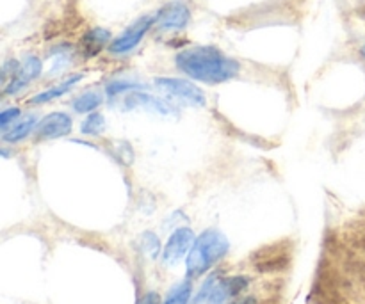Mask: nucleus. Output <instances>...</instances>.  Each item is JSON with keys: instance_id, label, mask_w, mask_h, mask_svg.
I'll use <instances>...</instances> for the list:
<instances>
[{"instance_id": "obj_1", "label": "nucleus", "mask_w": 365, "mask_h": 304, "mask_svg": "<svg viewBox=\"0 0 365 304\" xmlns=\"http://www.w3.org/2000/svg\"><path fill=\"white\" fill-rule=\"evenodd\" d=\"M175 64L184 75L203 84H225L241 71V64L216 46H191L175 57Z\"/></svg>"}, {"instance_id": "obj_2", "label": "nucleus", "mask_w": 365, "mask_h": 304, "mask_svg": "<svg viewBox=\"0 0 365 304\" xmlns=\"http://www.w3.org/2000/svg\"><path fill=\"white\" fill-rule=\"evenodd\" d=\"M228 249H230V242L220 230H214V228L205 230L196 239L185 258L187 276L192 280V278H200L209 273L217 262L227 256Z\"/></svg>"}, {"instance_id": "obj_3", "label": "nucleus", "mask_w": 365, "mask_h": 304, "mask_svg": "<svg viewBox=\"0 0 365 304\" xmlns=\"http://www.w3.org/2000/svg\"><path fill=\"white\" fill-rule=\"evenodd\" d=\"M248 278L245 276L221 278L212 274L203 281L196 298L191 299V304H228L248 287Z\"/></svg>"}, {"instance_id": "obj_4", "label": "nucleus", "mask_w": 365, "mask_h": 304, "mask_svg": "<svg viewBox=\"0 0 365 304\" xmlns=\"http://www.w3.org/2000/svg\"><path fill=\"white\" fill-rule=\"evenodd\" d=\"M155 85L168 98H175L182 103H187V105L203 107L207 103L205 93L195 82L187 80V78L159 77L155 78Z\"/></svg>"}, {"instance_id": "obj_5", "label": "nucleus", "mask_w": 365, "mask_h": 304, "mask_svg": "<svg viewBox=\"0 0 365 304\" xmlns=\"http://www.w3.org/2000/svg\"><path fill=\"white\" fill-rule=\"evenodd\" d=\"M153 23H155V18L152 16H141L139 20H135L130 27L125 28V31L110 43V53H114V56H125V53L138 48V45L145 39V36L148 34V31L153 27Z\"/></svg>"}, {"instance_id": "obj_6", "label": "nucleus", "mask_w": 365, "mask_h": 304, "mask_svg": "<svg viewBox=\"0 0 365 304\" xmlns=\"http://www.w3.org/2000/svg\"><path fill=\"white\" fill-rule=\"evenodd\" d=\"M191 21V9L184 2H170L155 14V25L160 31H184Z\"/></svg>"}, {"instance_id": "obj_7", "label": "nucleus", "mask_w": 365, "mask_h": 304, "mask_svg": "<svg viewBox=\"0 0 365 304\" xmlns=\"http://www.w3.org/2000/svg\"><path fill=\"white\" fill-rule=\"evenodd\" d=\"M195 234L191 228H178L168 239L166 246L163 251V262L166 266H177L180 263L185 256L191 251L192 244H195Z\"/></svg>"}, {"instance_id": "obj_8", "label": "nucleus", "mask_w": 365, "mask_h": 304, "mask_svg": "<svg viewBox=\"0 0 365 304\" xmlns=\"http://www.w3.org/2000/svg\"><path fill=\"white\" fill-rule=\"evenodd\" d=\"M43 71V63L38 56H27L20 63L16 75L4 85V96H13L16 93L24 91L29 84L36 80V78L41 75Z\"/></svg>"}, {"instance_id": "obj_9", "label": "nucleus", "mask_w": 365, "mask_h": 304, "mask_svg": "<svg viewBox=\"0 0 365 304\" xmlns=\"http://www.w3.org/2000/svg\"><path fill=\"white\" fill-rule=\"evenodd\" d=\"M73 128V120L66 112H50L48 116L39 121L36 128V137L48 141V139H59L68 135Z\"/></svg>"}, {"instance_id": "obj_10", "label": "nucleus", "mask_w": 365, "mask_h": 304, "mask_svg": "<svg viewBox=\"0 0 365 304\" xmlns=\"http://www.w3.org/2000/svg\"><path fill=\"white\" fill-rule=\"evenodd\" d=\"M148 109L152 112L163 114V116H171V114H177L175 105H171L166 100H160L157 96L150 95L146 91H132L128 93L127 98H125V109Z\"/></svg>"}, {"instance_id": "obj_11", "label": "nucleus", "mask_w": 365, "mask_h": 304, "mask_svg": "<svg viewBox=\"0 0 365 304\" xmlns=\"http://www.w3.org/2000/svg\"><path fill=\"white\" fill-rule=\"evenodd\" d=\"M82 78H84V75L82 73L71 75V77L64 78L63 82H59V84L52 85V88H48V89H45V91L38 93V95L31 96L29 103L34 107H38V105H45V103L53 102V100H57V98H63V96L66 95V93H70L71 89H73L75 85L82 80Z\"/></svg>"}, {"instance_id": "obj_12", "label": "nucleus", "mask_w": 365, "mask_h": 304, "mask_svg": "<svg viewBox=\"0 0 365 304\" xmlns=\"http://www.w3.org/2000/svg\"><path fill=\"white\" fill-rule=\"evenodd\" d=\"M110 41V32L107 28L102 27H95L91 31L86 32L82 36V41H81V50H82V56L84 57H95L102 52L103 48L107 46V43Z\"/></svg>"}, {"instance_id": "obj_13", "label": "nucleus", "mask_w": 365, "mask_h": 304, "mask_svg": "<svg viewBox=\"0 0 365 304\" xmlns=\"http://www.w3.org/2000/svg\"><path fill=\"white\" fill-rule=\"evenodd\" d=\"M38 125V116H32V114L24 117V120H18L16 123H13L7 130L2 132V141L9 142V145H16V142L27 139L32 132H36Z\"/></svg>"}, {"instance_id": "obj_14", "label": "nucleus", "mask_w": 365, "mask_h": 304, "mask_svg": "<svg viewBox=\"0 0 365 304\" xmlns=\"http://www.w3.org/2000/svg\"><path fill=\"white\" fill-rule=\"evenodd\" d=\"M106 96L100 89H88L71 100V109L77 114H91L103 103Z\"/></svg>"}, {"instance_id": "obj_15", "label": "nucleus", "mask_w": 365, "mask_h": 304, "mask_svg": "<svg viewBox=\"0 0 365 304\" xmlns=\"http://www.w3.org/2000/svg\"><path fill=\"white\" fill-rule=\"evenodd\" d=\"M71 63V48L68 45H59L52 52V57H50V68L48 75L50 77H56V75H61Z\"/></svg>"}, {"instance_id": "obj_16", "label": "nucleus", "mask_w": 365, "mask_h": 304, "mask_svg": "<svg viewBox=\"0 0 365 304\" xmlns=\"http://www.w3.org/2000/svg\"><path fill=\"white\" fill-rule=\"evenodd\" d=\"M191 281H182L168 292L163 304H191Z\"/></svg>"}, {"instance_id": "obj_17", "label": "nucleus", "mask_w": 365, "mask_h": 304, "mask_svg": "<svg viewBox=\"0 0 365 304\" xmlns=\"http://www.w3.org/2000/svg\"><path fill=\"white\" fill-rule=\"evenodd\" d=\"M106 127H107L106 116L100 112H91L88 114V117H86L84 121H82L81 132L84 135H89V137H95V135L103 134Z\"/></svg>"}, {"instance_id": "obj_18", "label": "nucleus", "mask_w": 365, "mask_h": 304, "mask_svg": "<svg viewBox=\"0 0 365 304\" xmlns=\"http://www.w3.org/2000/svg\"><path fill=\"white\" fill-rule=\"evenodd\" d=\"M143 84L138 80H130V78H116L107 84L106 93L107 96L114 98V96L121 95V93H132V91H141Z\"/></svg>"}, {"instance_id": "obj_19", "label": "nucleus", "mask_w": 365, "mask_h": 304, "mask_svg": "<svg viewBox=\"0 0 365 304\" xmlns=\"http://www.w3.org/2000/svg\"><path fill=\"white\" fill-rule=\"evenodd\" d=\"M20 114H21L20 107H9V109H4L2 114H0V127H2V130H7L11 125L16 123Z\"/></svg>"}, {"instance_id": "obj_20", "label": "nucleus", "mask_w": 365, "mask_h": 304, "mask_svg": "<svg viewBox=\"0 0 365 304\" xmlns=\"http://www.w3.org/2000/svg\"><path fill=\"white\" fill-rule=\"evenodd\" d=\"M143 251H146L152 258H155L159 255V239L153 234L143 235Z\"/></svg>"}, {"instance_id": "obj_21", "label": "nucleus", "mask_w": 365, "mask_h": 304, "mask_svg": "<svg viewBox=\"0 0 365 304\" xmlns=\"http://www.w3.org/2000/svg\"><path fill=\"white\" fill-rule=\"evenodd\" d=\"M143 304H160L159 295H157L155 292H148V294L145 295V299H143Z\"/></svg>"}, {"instance_id": "obj_22", "label": "nucleus", "mask_w": 365, "mask_h": 304, "mask_svg": "<svg viewBox=\"0 0 365 304\" xmlns=\"http://www.w3.org/2000/svg\"><path fill=\"white\" fill-rule=\"evenodd\" d=\"M364 53H365V48H364Z\"/></svg>"}]
</instances>
